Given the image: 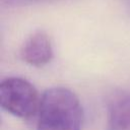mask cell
<instances>
[{
    "label": "cell",
    "mask_w": 130,
    "mask_h": 130,
    "mask_svg": "<svg viewBox=\"0 0 130 130\" xmlns=\"http://www.w3.org/2000/svg\"><path fill=\"white\" fill-rule=\"evenodd\" d=\"M37 130H81L83 110L78 96L69 88L54 86L41 98Z\"/></svg>",
    "instance_id": "cell-1"
},
{
    "label": "cell",
    "mask_w": 130,
    "mask_h": 130,
    "mask_svg": "<svg viewBox=\"0 0 130 130\" xmlns=\"http://www.w3.org/2000/svg\"><path fill=\"white\" fill-rule=\"evenodd\" d=\"M41 98L37 88L22 77H5L0 83V106L15 117L28 120L37 116Z\"/></svg>",
    "instance_id": "cell-2"
},
{
    "label": "cell",
    "mask_w": 130,
    "mask_h": 130,
    "mask_svg": "<svg viewBox=\"0 0 130 130\" xmlns=\"http://www.w3.org/2000/svg\"><path fill=\"white\" fill-rule=\"evenodd\" d=\"M54 52L51 40L44 30L32 32L20 49L21 59L28 65L43 67L51 62Z\"/></svg>",
    "instance_id": "cell-3"
},
{
    "label": "cell",
    "mask_w": 130,
    "mask_h": 130,
    "mask_svg": "<svg viewBox=\"0 0 130 130\" xmlns=\"http://www.w3.org/2000/svg\"><path fill=\"white\" fill-rule=\"evenodd\" d=\"M107 130H130V93L113 91L107 104Z\"/></svg>",
    "instance_id": "cell-4"
},
{
    "label": "cell",
    "mask_w": 130,
    "mask_h": 130,
    "mask_svg": "<svg viewBox=\"0 0 130 130\" xmlns=\"http://www.w3.org/2000/svg\"><path fill=\"white\" fill-rule=\"evenodd\" d=\"M54 1H59V0H2L4 5L7 7H23V6L54 2Z\"/></svg>",
    "instance_id": "cell-5"
},
{
    "label": "cell",
    "mask_w": 130,
    "mask_h": 130,
    "mask_svg": "<svg viewBox=\"0 0 130 130\" xmlns=\"http://www.w3.org/2000/svg\"><path fill=\"white\" fill-rule=\"evenodd\" d=\"M121 1H123L126 5H128V6H130V0H121Z\"/></svg>",
    "instance_id": "cell-6"
}]
</instances>
